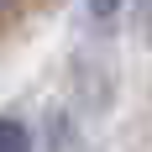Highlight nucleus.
<instances>
[{
    "mask_svg": "<svg viewBox=\"0 0 152 152\" xmlns=\"http://www.w3.org/2000/svg\"><path fill=\"white\" fill-rule=\"evenodd\" d=\"M0 152H31V131L11 115H0Z\"/></svg>",
    "mask_w": 152,
    "mask_h": 152,
    "instance_id": "nucleus-1",
    "label": "nucleus"
},
{
    "mask_svg": "<svg viewBox=\"0 0 152 152\" xmlns=\"http://www.w3.org/2000/svg\"><path fill=\"white\" fill-rule=\"evenodd\" d=\"M115 11H121V0H89V16H94V21H110Z\"/></svg>",
    "mask_w": 152,
    "mask_h": 152,
    "instance_id": "nucleus-2",
    "label": "nucleus"
},
{
    "mask_svg": "<svg viewBox=\"0 0 152 152\" xmlns=\"http://www.w3.org/2000/svg\"><path fill=\"white\" fill-rule=\"evenodd\" d=\"M142 16H147V26H152V0H142Z\"/></svg>",
    "mask_w": 152,
    "mask_h": 152,
    "instance_id": "nucleus-3",
    "label": "nucleus"
},
{
    "mask_svg": "<svg viewBox=\"0 0 152 152\" xmlns=\"http://www.w3.org/2000/svg\"><path fill=\"white\" fill-rule=\"evenodd\" d=\"M5 5H11V0H0V11H5Z\"/></svg>",
    "mask_w": 152,
    "mask_h": 152,
    "instance_id": "nucleus-4",
    "label": "nucleus"
}]
</instances>
